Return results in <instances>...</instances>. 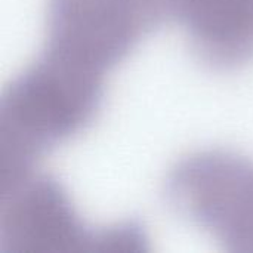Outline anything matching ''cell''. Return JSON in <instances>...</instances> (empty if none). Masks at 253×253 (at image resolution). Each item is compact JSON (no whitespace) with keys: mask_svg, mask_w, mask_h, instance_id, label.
Instances as JSON below:
<instances>
[{"mask_svg":"<svg viewBox=\"0 0 253 253\" xmlns=\"http://www.w3.org/2000/svg\"><path fill=\"white\" fill-rule=\"evenodd\" d=\"M163 196L224 251L253 253V159L222 148L190 153L169 169Z\"/></svg>","mask_w":253,"mask_h":253,"instance_id":"cell-3","label":"cell"},{"mask_svg":"<svg viewBox=\"0 0 253 253\" xmlns=\"http://www.w3.org/2000/svg\"><path fill=\"white\" fill-rule=\"evenodd\" d=\"M193 56L215 71L253 62V0H165Z\"/></svg>","mask_w":253,"mask_h":253,"instance_id":"cell-5","label":"cell"},{"mask_svg":"<svg viewBox=\"0 0 253 253\" xmlns=\"http://www.w3.org/2000/svg\"><path fill=\"white\" fill-rule=\"evenodd\" d=\"M166 18L165 0H47L42 50L105 76Z\"/></svg>","mask_w":253,"mask_h":253,"instance_id":"cell-4","label":"cell"},{"mask_svg":"<svg viewBox=\"0 0 253 253\" xmlns=\"http://www.w3.org/2000/svg\"><path fill=\"white\" fill-rule=\"evenodd\" d=\"M104 93L102 74L40 50L0 96V185L89 129Z\"/></svg>","mask_w":253,"mask_h":253,"instance_id":"cell-1","label":"cell"},{"mask_svg":"<svg viewBox=\"0 0 253 253\" xmlns=\"http://www.w3.org/2000/svg\"><path fill=\"white\" fill-rule=\"evenodd\" d=\"M144 227L120 221L93 228L77 213L62 182L37 169L0 185V253H138Z\"/></svg>","mask_w":253,"mask_h":253,"instance_id":"cell-2","label":"cell"}]
</instances>
